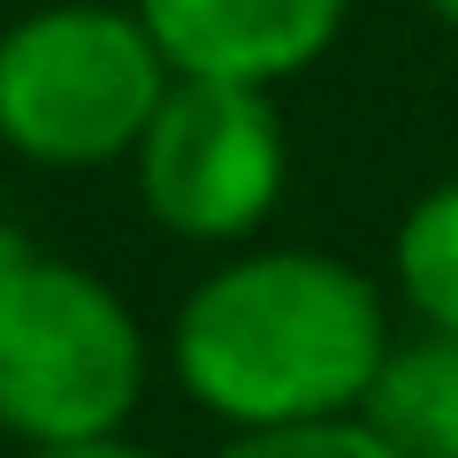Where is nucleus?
Segmentation results:
<instances>
[{
    "mask_svg": "<svg viewBox=\"0 0 458 458\" xmlns=\"http://www.w3.org/2000/svg\"><path fill=\"white\" fill-rule=\"evenodd\" d=\"M131 8L161 38L176 77H237L267 92L321 62L352 16V0H131Z\"/></svg>",
    "mask_w": 458,
    "mask_h": 458,
    "instance_id": "5",
    "label": "nucleus"
},
{
    "mask_svg": "<svg viewBox=\"0 0 458 458\" xmlns=\"http://www.w3.org/2000/svg\"><path fill=\"white\" fill-rule=\"evenodd\" d=\"M390 313L367 267L306 245L222 260L176 306V382L229 428H291L367 412L390 367Z\"/></svg>",
    "mask_w": 458,
    "mask_h": 458,
    "instance_id": "1",
    "label": "nucleus"
},
{
    "mask_svg": "<svg viewBox=\"0 0 458 458\" xmlns=\"http://www.w3.org/2000/svg\"><path fill=\"white\" fill-rule=\"evenodd\" d=\"M161 38L138 8L54 0L0 31V146L31 168H107L131 161L153 107L168 99Z\"/></svg>",
    "mask_w": 458,
    "mask_h": 458,
    "instance_id": "2",
    "label": "nucleus"
},
{
    "mask_svg": "<svg viewBox=\"0 0 458 458\" xmlns=\"http://www.w3.org/2000/svg\"><path fill=\"white\" fill-rule=\"evenodd\" d=\"M23 252H31V245H23V237H16V229H8V222H0V276H8V267H16V260H23Z\"/></svg>",
    "mask_w": 458,
    "mask_h": 458,
    "instance_id": "10",
    "label": "nucleus"
},
{
    "mask_svg": "<svg viewBox=\"0 0 458 458\" xmlns=\"http://www.w3.org/2000/svg\"><path fill=\"white\" fill-rule=\"evenodd\" d=\"M138 199L183 245H245L276 214L291 176V138L267 84L176 77L138 138Z\"/></svg>",
    "mask_w": 458,
    "mask_h": 458,
    "instance_id": "4",
    "label": "nucleus"
},
{
    "mask_svg": "<svg viewBox=\"0 0 458 458\" xmlns=\"http://www.w3.org/2000/svg\"><path fill=\"white\" fill-rule=\"evenodd\" d=\"M146 397V328L92 267L23 252L0 276V428L23 443L123 436Z\"/></svg>",
    "mask_w": 458,
    "mask_h": 458,
    "instance_id": "3",
    "label": "nucleus"
},
{
    "mask_svg": "<svg viewBox=\"0 0 458 458\" xmlns=\"http://www.w3.org/2000/svg\"><path fill=\"white\" fill-rule=\"evenodd\" d=\"M420 8H428L436 23H451V31H458V0H420Z\"/></svg>",
    "mask_w": 458,
    "mask_h": 458,
    "instance_id": "11",
    "label": "nucleus"
},
{
    "mask_svg": "<svg viewBox=\"0 0 458 458\" xmlns=\"http://www.w3.org/2000/svg\"><path fill=\"white\" fill-rule=\"evenodd\" d=\"M214 458H405L367 412L336 420H291V428H237Z\"/></svg>",
    "mask_w": 458,
    "mask_h": 458,
    "instance_id": "8",
    "label": "nucleus"
},
{
    "mask_svg": "<svg viewBox=\"0 0 458 458\" xmlns=\"http://www.w3.org/2000/svg\"><path fill=\"white\" fill-rule=\"evenodd\" d=\"M23 458H161V451H146L131 436H77V443H31Z\"/></svg>",
    "mask_w": 458,
    "mask_h": 458,
    "instance_id": "9",
    "label": "nucleus"
},
{
    "mask_svg": "<svg viewBox=\"0 0 458 458\" xmlns=\"http://www.w3.org/2000/svg\"><path fill=\"white\" fill-rule=\"evenodd\" d=\"M367 420L405 458H458V328H420L412 344H390Z\"/></svg>",
    "mask_w": 458,
    "mask_h": 458,
    "instance_id": "6",
    "label": "nucleus"
},
{
    "mask_svg": "<svg viewBox=\"0 0 458 458\" xmlns=\"http://www.w3.org/2000/svg\"><path fill=\"white\" fill-rule=\"evenodd\" d=\"M390 267L420 328H458V176L412 199V214L397 222Z\"/></svg>",
    "mask_w": 458,
    "mask_h": 458,
    "instance_id": "7",
    "label": "nucleus"
}]
</instances>
